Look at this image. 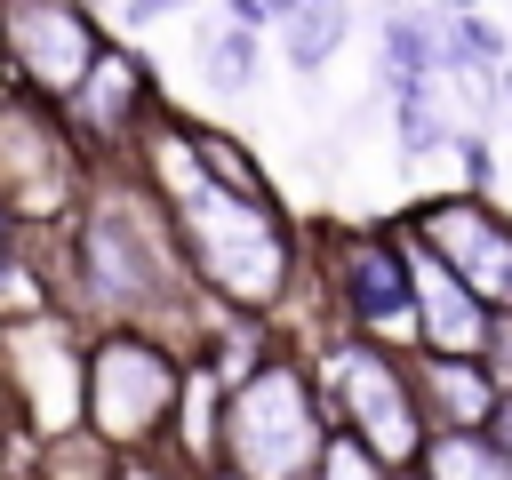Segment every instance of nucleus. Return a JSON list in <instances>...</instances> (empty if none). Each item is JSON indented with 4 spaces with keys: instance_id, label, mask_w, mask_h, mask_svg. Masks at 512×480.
<instances>
[{
    "instance_id": "f257e3e1",
    "label": "nucleus",
    "mask_w": 512,
    "mask_h": 480,
    "mask_svg": "<svg viewBox=\"0 0 512 480\" xmlns=\"http://www.w3.org/2000/svg\"><path fill=\"white\" fill-rule=\"evenodd\" d=\"M144 168H152V192L176 224V248L200 280V296H216L224 312L240 320H272L296 288H304V256H296V224L272 208V200H240L224 184L200 176L192 144H184V120L160 104L152 112V144H144Z\"/></svg>"
},
{
    "instance_id": "f03ea898",
    "label": "nucleus",
    "mask_w": 512,
    "mask_h": 480,
    "mask_svg": "<svg viewBox=\"0 0 512 480\" xmlns=\"http://www.w3.org/2000/svg\"><path fill=\"white\" fill-rule=\"evenodd\" d=\"M64 296L80 320L96 328H144L168 344V328H192L200 280L176 248V224L160 208L152 184L136 176H104L88 184L80 216L64 224Z\"/></svg>"
},
{
    "instance_id": "7ed1b4c3",
    "label": "nucleus",
    "mask_w": 512,
    "mask_h": 480,
    "mask_svg": "<svg viewBox=\"0 0 512 480\" xmlns=\"http://www.w3.org/2000/svg\"><path fill=\"white\" fill-rule=\"evenodd\" d=\"M192 360L144 328H96L88 336V384H80V432L112 448L120 464H152L176 448Z\"/></svg>"
},
{
    "instance_id": "20e7f679",
    "label": "nucleus",
    "mask_w": 512,
    "mask_h": 480,
    "mask_svg": "<svg viewBox=\"0 0 512 480\" xmlns=\"http://www.w3.org/2000/svg\"><path fill=\"white\" fill-rule=\"evenodd\" d=\"M328 432H336V416H328L304 352H264L248 376L224 384L216 464H232L240 480H312Z\"/></svg>"
},
{
    "instance_id": "39448f33",
    "label": "nucleus",
    "mask_w": 512,
    "mask_h": 480,
    "mask_svg": "<svg viewBox=\"0 0 512 480\" xmlns=\"http://www.w3.org/2000/svg\"><path fill=\"white\" fill-rule=\"evenodd\" d=\"M336 432H352L360 448H376L392 472H416L424 464V440H432V416H424V392H416V360L392 352V344H368L352 328H328L312 336L304 352Z\"/></svg>"
},
{
    "instance_id": "423d86ee",
    "label": "nucleus",
    "mask_w": 512,
    "mask_h": 480,
    "mask_svg": "<svg viewBox=\"0 0 512 480\" xmlns=\"http://www.w3.org/2000/svg\"><path fill=\"white\" fill-rule=\"evenodd\" d=\"M320 312L368 344L416 352V288L400 224H328L320 232Z\"/></svg>"
},
{
    "instance_id": "0eeeda50",
    "label": "nucleus",
    "mask_w": 512,
    "mask_h": 480,
    "mask_svg": "<svg viewBox=\"0 0 512 480\" xmlns=\"http://www.w3.org/2000/svg\"><path fill=\"white\" fill-rule=\"evenodd\" d=\"M80 184H88V160L64 128L56 104H40L32 88L0 80V208L8 224H72L80 216Z\"/></svg>"
},
{
    "instance_id": "6e6552de",
    "label": "nucleus",
    "mask_w": 512,
    "mask_h": 480,
    "mask_svg": "<svg viewBox=\"0 0 512 480\" xmlns=\"http://www.w3.org/2000/svg\"><path fill=\"white\" fill-rule=\"evenodd\" d=\"M104 24L88 16V0H0V64L16 88H32L40 104H72L80 80L104 56Z\"/></svg>"
},
{
    "instance_id": "1a4fd4ad",
    "label": "nucleus",
    "mask_w": 512,
    "mask_h": 480,
    "mask_svg": "<svg viewBox=\"0 0 512 480\" xmlns=\"http://www.w3.org/2000/svg\"><path fill=\"white\" fill-rule=\"evenodd\" d=\"M0 376L24 408V424L40 440H72L80 432V384H88V344L72 336V320L56 312H24V320H0Z\"/></svg>"
},
{
    "instance_id": "9d476101",
    "label": "nucleus",
    "mask_w": 512,
    "mask_h": 480,
    "mask_svg": "<svg viewBox=\"0 0 512 480\" xmlns=\"http://www.w3.org/2000/svg\"><path fill=\"white\" fill-rule=\"evenodd\" d=\"M416 248H432L496 320L512 312V216L488 200V192H432L408 208L400 224Z\"/></svg>"
},
{
    "instance_id": "9b49d317",
    "label": "nucleus",
    "mask_w": 512,
    "mask_h": 480,
    "mask_svg": "<svg viewBox=\"0 0 512 480\" xmlns=\"http://www.w3.org/2000/svg\"><path fill=\"white\" fill-rule=\"evenodd\" d=\"M400 240H408V232H400ZM408 288H416V352H432V360H488L496 312H488L432 248H416V240H408Z\"/></svg>"
},
{
    "instance_id": "f8f14e48",
    "label": "nucleus",
    "mask_w": 512,
    "mask_h": 480,
    "mask_svg": "<svg viewBox=\"0 0 512 480\" xmlns=\"http://www.w3.org/2000/svg\"><path fill=\"white\" fill-rule=\"evenodd\" d=\"M64 112H72V128H80L96 152H120V136L152 128L160 96H152V72H144L128 48H104V56H96V72L80 80V96H72Z\"/></svg>"
},
{
    "instance_id": "ddd939ff",
    "label": "nucleus",
    "mask_w": 512,
    "mask_h": 480,
    "mask_svg": "<svg viewBox=\"0 0 512 480\" xmlns=\"http://www.w3.org/2000/svg\"><path fill=\"white\" fill-rule=\"evenodd\" d=\"M408 360H416V392H424L432 432H488L496 392H504L488 360H432V352H408Z\"/></svg>"
},
{
    "instance_id": "4468645a",
    "label": "nucleus",
    "mask_w": 512,
    "mask_h": 480,
    "mask_svg": "<svg viewBox=\"0 0 512 480\" xmlns=\"http://www.w3.org/2000/svg\"><path fill=\"white\" fill-rule=\"evenodd\" d=\"M352 32V0H296L280 16V48H288V72H320Z\"/></svg>"
},
{
    "instance_id": "2eb2a0df",
    "label": "nucleus",
    "mask_w": 512,
    "mask_h": 480,
    "mask_svg": "<svg viewBox=\"0 0 512 480\" xmlns=\"http://www.w3.org/2000/svg\"><path fill=\"white\" fill-rule=\"evenodd\" d=\"M192 56H200V80L216 88V96H248L256 88V72H264V48H256V32H240V24H200V40H192Z\"/></svg>"
},
{
    "instance_id": "dca6fc26",
    "label": "nucleus",
    "mask_w": 512,
    "mask_h": 480,
    "mask_svg": "<svg viewBox=\"0 0 512 480\" xmlns=\"http://www.w3.org/2000/svg\"><path fill=\"white\" fill-rule=\"evenodd\" d=\"M424 480H512V456L488 432H432L424 440Z\"/></svg>"
},
{
    "instance_id": "f3484780",
    "label": "nucleus",
    "mask_w": 512,
    "mask_h": 480,
    "mask_svg": "<svg viewBox=\"0 0 512 480\" xmlns=\"http://www.w3.org/2000/svg\"><path fill=\"white\" fill-rule=\"evenodd\" d=\"M184 144H192V160H200L208 184H224V192H240V200H272V184H264V168L248 160L240 136H224V128H192V120H184Z\"/></svg>"
},
{
    "instance_id": "a211bd4d",
    "label": "nucleus",
    "mask_w": 512,
    "mask_h": 480,
    "mask_svg": "<svg viewBox=\"0 0 512 480\" xmlns=\"http://www.w3.org/2000/svg\"><path fill=\"white\" fill-rule=\"evenodd\" d=\"M312 480H392V464H384L376 448H360L352 432H328V448H320Z\"/></svg>"
},
{
    "instance_id": "6ab92c4d",
    "label": "nucleus",
    "mask_w": 512,
    "mask_h": 480,
    "mask_svg": "<svg viewBox=\"0 0 512 480\" xmlns=\"http://www.w3.org/2000/svg\"><path fill=\"white\" fill-rule=\"evenodd\" d=\"M456 160H464V192H488V176H496V144H488V128H464V136H456Z\"/></svg>"
},
{
    "instance_id": "aec40b11",
    "label": "nucleus",
    "mask_w": 512,
    "mask_h": 480,
    "mask_svg": "<svg viewBox=\"0 0 512 480\" xmlns=\"http://www.w3.org/2000/svg\"><path fill=\"white\" fill-rule=\"evenodd\" d=\"M176 8H192V0H128V8H120V24H136V32H144V24L176 16Z\"/></svg>"
},
{
    "instance_id": "412c9836",
    "label": "nucleus",
    "mask_w": 512,
    "mask_h": 480,
    "mask_svg": "<svg viewBox=\"0 0 512 480\" xmlns=\"http://www.w3.org/2000/svg\"><path fill=\"white\" fill-rule=\"evenodd\" d=\"M488 368H496V384H512V312L496 320V344H488Z\"/></svg>"
},
{
    "instance_id": "4be33fe9",
    "label": "nucleus",
    "mask_w": 512,
    "mask_h": 480,
    "mask_svg": "<svg viewBox=\"0 0 512 480\" xmlns=\"http://www.w3.org/2000/svg\"><path fill=\"white\" fill-rule=\"evenodd\" d=\"M488 440H496V448H504V456H512V384H504V392H496V416H488Z\"/></svg>"
},
{
    "instance_id": "5701e85b",
    "label": "nucleus",
    "mask_w": 512,
    "mask_h": 480,
    "mask_svg": "<svg viewBox=\"0 0 512 480\" xmlns=\"http://www.w3.org/2000/svg\"><path fill=\"white\" fill-rule=\"evenodd\" d=\"M192 480H240V472H232V464H208V472H192Z\"/></svg>"
},
{
    "instance_id": "b1692460",
    "label": "nucleus",
    "mask_w": 512,
    "mask_h": 480,
    "mask_svg": "<svg viewBox=\"0 0 512 480\" xmlns=\"http://www.w3.org/2000/svg\"><path fill=\"white\" fill-rule=\"evenodd\" d=\"M8 248H16V224H8V208H0V256H8Z\"/></svg>"
},
{
    "instance_id": "393cba45",
    "label": "nucleus",
    "mask_w": 512,
    "mask_h": 480,
    "mask_svg": "<svg viewBox=\"0 0 512 480\" xmlns=\"http://www.w3.org/2000/svg\"><path fill=\"white\" fill-rule=\"evenodd\" d=\"M392 480H424V472H392Z\"/></svg>"
}]
</instances>
